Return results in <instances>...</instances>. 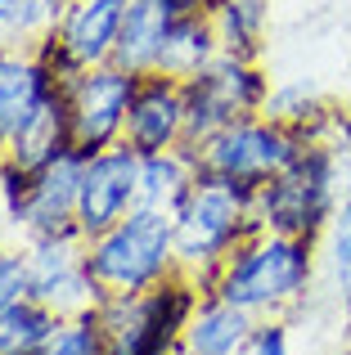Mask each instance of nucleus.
<instances>
[{
    "label": "nucleus",
    "instance_id": "1",
    "mask_svg": "<svg viewBox=\"0 0 351 355\" xmlns=\"http://www.w3.org/2000/svg\"><path fill=\"white\" fill-rule=\"evenodd\" d=\"M320 284V243L293 239V234H252L239 243L234 257L221 266L212 293L230 306H243L257 320L298 311L307 297H316Z\"/></svg>",
    "mask_w": 351,
    "mask_h": 355
},
{
    "label": "nucleus",
    "instance_id": "2",
    "mask_svg": "<svg viewBox=\"0 0 351 355\" xmlns=\"http://www.w3.org/2000/svg\"><path fill=\"white\" fill-rule=\"evenodd\" d=\"M252 193L243 184L207 180L198 175L194 189L185 193V202L171 211L176 220V266L180 275H189L203 293L216 288V275L239 243L262 234V220L252 216Z\"/></svg>",
    "mask_w": 351,
    "mask_h": 355
},
{
    "label": "nucleus",
    "instance_id": "3",
    "mask_svg": "<svg viewBox=\"0 0 351 355\" xmlns=\"http://www.w3.org/2000/svg\"><path fill=\"white\" fill-rule=\"evenodd\" d=\"M347 189H351V162L338 157L334 148L307 139L298 162L252 193V216L271 234H293V239L320 243L325 230L334 225L338 202H343Z\"/></svg>",
    "mask_w": 351,
    "mask_h": 355
},
{
    "label": "nucleus",
    "instance_id": "4",
    "mask_svg": "<svg viewBox=\"0 0 351 355\" xmlns=\"http://www.w3.org/2000/svg\"><path fill=\"white\" fill-rule=\"evenodd\" d=\"M86 261L95 284L108 293H144L171 279L176 270V220L171 211L135 207L126 220L86 243Z\"/></svg>",
    "mask_w": 351,
    "mask_h": 355
},
{
    "label": "nucleus",
    "instance_id": "5",
    "mask_svg": "<svg viewBox=\"0 0 351 355\" xmlns=\"http://www.w3.org/2000/svg\"><path fill=\"white\" fill-rule=\"evenodd\" d=\"M198 302L203 288L176 270L171 279L144 293H108L95 311L108 329L113 355H180L185 324L198 311Z\"/></svg>",
    "mask_w": 351,
    "mask_h": 355
},
{
    "label": "nucleus",
    "instance_id": "6",
    "mask_svg": "<svg viewBox=\"0 0 351 355\" xmlns=\"http://www.w3.org/2000/svg\"><path fill=\"white\" fill-rule=\"evenodd\" d=\"M307 139L298 130L280 126L271 117H239L230 126H221L216 135H207L203 144H180L194 157L198 175L225 184H243V189H262L266 180H275L280 171H289L298 162Z\"/></svg>",
    "mask_w": 351,
    "mask_h": 355
},
{
    "label": "nucleus",
    "instance_id": "7",
    "mask_svg": "<svg viewBox=\"0 0 351 355\" xmlns=\"http://www.w3.org/2000/svg\"><path fill=\"white\" fill-rule=\"evenodd\" d=\"M271 95V77L257 59L216 54L194 81H185V144H203L239 117H257Z\"/></svg>",
    "mask_w": 351,
    "mask_h": 355
},
{
    "label": "nucleus",
    "instance_id": "8",
    "mask_svg": "<svg viewBox=\"0 0 351 355\" xmlns=\"http://www.w3.org/2000/svg\"><path fill=\"white\" fill-rule=\"evenodd\" d=\"M135 86H140V77L126 72V68H117V63H99V68H86L81 77L68 81L72 148H77L81 157L122 144Z\"/></svg>",
    "mask_w": 351,
    "mask_h": 355
},
{
    "label": "nucleus",
    "instance_id": "9",
    "mask_svg": "<svg viewBox=\"0 0 351 355\" xmlns=\"http://www.w3.org/2000/svg\"><path fill=\"white\" fill-rule=\"evenodd\" d=\"M140 207V153L131 144H113L86 157L81 166V198H77V234L99 239Z\"/></svg>",
    "mask_w": 351,
    "mask_h": 355
},
{
    "label": "nucleus",
    "instance_id": "10",
    "mask_svg": "<svg viewBox=\"0 0 351 355\" xmlns=\"http://www.w3.org/2000/svg\"><path fill=\"white\" fill-rule=\"evenodd\" d=\"M27 248V284L32 297L45 302L59 315H81L104 302V288L95 284L86 261V239L81 234H59V239H32Z\"/></svg>",
    "mask_w": 351,
    "mask_h": 355
},
{
    "label": "nucleus",
    "instance_id": "11",
    "mask_svg": "<svg viewBox=\"0 0 351 355\" xmlns=\"http://www.w3.org/2000/svg\"><path fill=\"white\" fill-rule=\"evenodd\" d=\"M81 153H63L59 162L41 166L27 184L23 207V243L32 239H59L77 234V198H81Z\"/></svg>",
    "mask_w": 351,
    "mask_h": 355
},
{
    "label": "nucleus",
    "instance_id": "12",
    "mask_svg": "<svg viewBox=\"0 0 351 355\" xmlns=\"http://www.w3.org/2000/svg\"><path fill=\"white\" fill-rule=\"evenodd\" d=\"M126 144L135 153H167L185 144V81H171L162 72L140 77L126 113Z\"/></svg>",
    "mask_w": 351,
    "mask_h": 355
},
{
    "label": "nucleus",
    "instance_id": "13",
    "mask_svg": "<svg viewBox=\"0 0 351 355\" xmlns=\"http://www.w3.org/2000/svg\"><path fill=\"white\" fill-rule=\"evenodd\" d=\"M63 153H77V148H72V121H68V86L54 81V86L27 108V117L18 121L14 139H9V153L0 157V162L36 175L41 166L59 162Z\"/></svg>",
    "mask_w": 351,
    "mask_h": 355
},
{
    "label": "nucleus",
    "instance_id": "14",
    "mask_svg": "<svg viewBox=\"0 0 351 355\" xmlns=\"http://www.w3.org/2000/svg\"><path fill=\"white\" fill-rule=\"evenodd\" d=\"M122 18L126 0H72L54 27V41L63 45V54L77 68H99V63H113L117 54Z\"/></svg>",
    "mask_w": 351,
    "mask_h": 355
},
{
    "label": "nucleus",
    "instance_id": "15",
    "mask_svg": "<svg viewBox=\"0 0 351 355\" xmlns=\"http://www.w3.org/2000/svg\"><path fill=\"white\" fill-rule=\"evenodd\" d=\"M54 72L45 68V59L27 45H0V157L9 153L18 121L27 117V108L54 86Z\"/></svg>",
    "mask_w": 351,
    "mask_h": 355
},
{
    "label": "nucleus",
    "instance_id": "16",
    "mask_svg": "<svg viewBox=\"0 0 351 355\" xmlns=\"http://www.w3.org/2000/svg\"><path fill=\"white\" fill-rule=\"evenodd\" d=\"M257 315L243 311V306L221 302L216 293H203L198 311L189 315L180 338V355H243L248 342L257 333Z\"/></svg>",
    "mask_w": 351,
    "mask_h": 355
},
{
    "label": "nucleus",
    "instance_id": "17",
    "mask_svg": "<svg viewBox=\"0 0 351 355\" xmlns=\"http://www.w3.org/2000/svg\"><path fill=\"white\" fill-rule=\"evenodd\" d=\"M176 18L180 14L171 9V0H126V18H122L113 63L135 72V77H149L158 68V50H162Z\"/></svg>",
    "mask_w": 351,
    "mask_h": 355
},
{
    "label": "nucleus",
    "instance_id": "18",
    "mask_svg": "<svg viewBox=\"0 0 351 355\" xmlns=\"http://www.w3.org/2000/svg\"><path fill=\"white\" fill-rule=\"evenodd\" d=\"M216 54H221V45H216V27H212V18L207 14H189V18H176V23H171L167 41H162V50H158V68H153V72H162V77H171V81H194L212 59H216Z\"/></svg>",
    "mask_w": 351,
    "mask_h": 355
},
{
    "label": "nucleus",
    "instance_id": "19",
    "mask_svg": "<svg viewBox=\"0 0 351 355\" xmlns=\"http://www.w3.org/2000/svg\"><path fill=\"white\" fill-rule=\"evenodd\" d=\"M198 180V166L185 148H167V153H140V207L176 211L185 193Z\"/></svg>",
    "mask_w": 351,
    "mask_h": 355
},
{
    "label": "nucleus",
    "instance_id": "20",
    "mask_svg": "<svg viewBox=\"0 0 351 355\" xmlns=\"http://www.w3.org/2000/svg\"><path fill=\"white\" fill-rule=\"evenodd\" d=\"M212 27H216L221 54L257 59L266 45V23H271V0H216L212 5Z\"/></svg>",
    "mask_w": 351,
    "mask_h": 355
},
{
    "label": "nucleus",
    "instance_id": "21",
    "mask_svg": "<svg viewBox=\"0 0 351 355\" xmlns=\"http://www.w3.org/2000/svg\"><path fill=\"white\" fill-rule=\"evenodd\" d=\"M59 320L63 315L36 297H18V302L0 306V355H41Z\"/></svg>",
    "mask_w": 351,
    "mask_h": 355
},
{
    "label": "nucleus",
    "instance_id": "22",
    "mask_svg": "<svg viewBox=\"0 0 351 355\" xmlns=\"http://www.w3.org/2000/svg\"><path fill=\"white\" fill-rule=\"evenodd\" d=\"M320 284H325L343 329H351V220L347 216H334V225L320 239Z\"/></svg>",
    "mask_w": 351,
    "mask_h": 355
},
{
    "label": "nucleus",
    "instance_id": "23",
    "mask_svg": "<svg viewBox=\"0 0 351 355\" xmlns=\"http://www.w3.org/2000/svg\"><path fill=\"white\" fill-rule=\"evenodd\" d=\"M325 108H329V99H325L320 86H311V81H280V86H271V95H266L262 117L280 121V126L298 130V135L307 139L311 126L325 117Z\"/></svg>",
    "mask_w": 351,
    "mask_h": 355
},
{
    "label": "nucleus",
    "instance_id": "24",
    "mask_svg": "<svg viewBox=\"0 0 351 355\" xmlns=\"http://www.w3.org/2000/svg\"><path fill=\"white\" fill-rule=\"evenodd\" d=\"M63 9L54 0H0V45H36L59 27Z\"/></svg>",
    "mask_w": 351,
    "mask_h": 355
},
{
    "label": "nucleus",
    "instance_id": "25",
    "mask_svg": "<svg viewBox=\"0 0 351 355\" xmlns=\"http://www.w3.org/2000/svg\"><path fill=\"white\" fill-rule=\"evenodd\" d=\"M41 355H113V342H108V329L99 324V311H81L63 315Z\"/></svg>",
    "mask_w": 351,
    "mask_h": 355
},
{
    "label": "nucleus",
    "instance_id": "26",
    "mask_svg": "<svg viewBox=\"0 0 351 355\" xmlns=\"http://www.w3.org/2000/svg\"><path fill=\"white\" fill-rule=\"evenodd\" d=\"M18 297H32V284H27V248L0 239V306L18 302Z\"/></svg>",
    "mask_w": 351,
    "mask_h": 355
},
{
    "label": "nucleus",
    "instance_id": "27",
    "mask_svg": "<svg viewBox=\"0 0 351 355\" xmlns=\"http://www.w3.org/2000/svg\"><path fill=\"white\" fill-rule=\"evenodd\" d=\"M243 355H293V320H284V315L262 320Z\"/></svg>",
    "mask_w": 351,
    "mask_h": 355
},
{
    "label": "nucleus",
    "instance_id": "28",
    "mask_svg": "<svg viewBox=\"0 0 351 355\" xmlns=\"http://www.w3.org/2000/svg\"><path fill=\"white\" fill-rule=\"evenodd\" d=\"M338 355H351V342H347V347H343V351H338Z\"/></svg>",
    "mask_w": 351,
    "mask_h": 355
}]
</instances>
